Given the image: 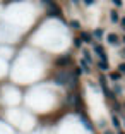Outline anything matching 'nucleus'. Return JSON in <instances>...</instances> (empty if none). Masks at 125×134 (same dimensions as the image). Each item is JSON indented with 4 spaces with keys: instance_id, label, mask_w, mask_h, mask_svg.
<instances>
[{
    "instance_id": "f257e3e1",
    "label": "nucleus",
    "mask_w": 125,
    "mask_h": 134,
    "mask_svg": "<svg viewBox=\"0 0 125 134\" xmlns=\"http://www.w3.org/2000/svg\"><path fill=\"white\" fill-rule=\"evenodd\" d=\"M69 81H70V76L67 74V72H58V74L55 76V83L60 84V86H63V84H69Z\"/></svg>"
},
{
    "instance_id": "f03ea898",
    "label": "nucleus",
    "mask_w": 125,
    "mask_h": 134,
    "mask_svg": "<svg viewBox=\"0 0 125 134\" xmlns=\"http://www.w3.org/2000/svg\"><path fill=\"white\" fill-rule=\"evenodd\" d=\"M94 52H96L98 55H101V57H103V60L106 62V53H105V50H103L101 45H96V47H94Z\"/></svg>"
},
{
    "instance_id": "7ed1b4c3",
    "label": "nucleus",
    "mask_w": 125,
    "mask_h": 134,
    "mask_svg": "<svg viewBox=\"0 0 125 134\" xmlns=\"http://www.w3.org/2000/svg\"><path fill=\"white\" fill-rule=\"evenodd\" d=\"M67 64H69V57H62L57 60V65H67Z\"/></svg>"
},
{
    "instance_id": "20e7f679",
    "label": "nucleus",
    "mask_w": 125,
    "mask_h": 134,
    "mask_svg": "<svg viewBox=\"0 0 125 134\" xmlns=\"http://www.w3.org/2000/svg\"><path fill=\"white\" fill-rule=\"evenodd\" d=\"M110 17H111V21H113V23H118V21H120V16H118V14H117L115 10H111V14H110Z\"/></svg>"
},
{
    "instance_id": "39448f33",
    "label": "nucleus",
    "mask_w": 125,
    "mask_h": 134,
    "mask_svg": "<svg viewBox=\"0 0 125 134\" xmlns=\"http://www.w3.org/2000/svg\"><path fill=\"white\" fill-rule=\"evenodd\" d=\"M108 41H110V43H117V41H118V36L117 35H108Z\"/></svg>"
},
{
    "instance_id": "423d86ee",
    "label": "nucleus",
    "mask_w": 125,
    "mask_h": 134,
    "mask_svg": "<svg viewBox=\"0 0 125 134\" xmlns=\"http://www.w3.org/2000/svg\"><path fill=\"white\" fill-rule=\"evenodd\" d=\"M110 77L113 79V81H118V79H120V74H118V72H111V74H110Z\"/></svg>"
},
{
    "instance_id": "0eeeda50",
    "label": "nucleus",
    "mask_w": 125,
    "mask_h": 134,
    "mask_svg": "<svg viewBox=\"0 0 125 134\" xmlns=\"http://www.w3.org/2000/svg\"><path fill=\"white\" fill-rule=\"evenodd\" d=\"M98 65H99V69H103V71H106V69H108V64H106V62H99Z\"/></svg>"
},
{
    "instance_id": "6e6552de",
    "label": "nucleus",
    "mask_w": 125,
    "mask_h": 134,
    "mask_svg": "<svg viewBox=\"0 0 125 134\" xmlns=\"http://www.w3.org/2000/svg\"><path fill=\"white\" fill-rule=\"evenodd\" d=\"M81 65H82V69H84V71H87V72H89V67H87L86 60H81Z\"/></svg>"
},
{
    "instance_id": "1a4fd4ad",
    "label": "nucleus",
    "mask_w": 125,
    "mask_h": 134,
    "mask_svg": "<svg viewBox=\"0 0 125 134\" xmlns=\"http://www.w3.org/2000/svg\"><path fill=\"white\" fill-rule=\"evenodd\" d=\"M94 36H96V38H101V36H103V31H101V29H96V31H94Z\"/></svg>"
},
{
    "instance_id": "9d476101",
    "label": "nucleus",
    "mask_w": 125,
    "mask_h": 134,
    "mask_svg": "<svg viewBox=\"0 0 125 134\" xmlns=\"http://www.w3.org/2000/svg\"><path fill=\"white\" fill-rule=\"evenodd\" d=\"M81 38L84 40V41H89V40H91V36H89V35H86V33H82V35H81Z\"/></svg>"
},
{
    "instance_id": "9b49d317",
    "label": "nucleus",
    "mask_w": 125,
    "mask_h": 134,
    "mask_svg": "<svg viewBox=\"0 0 125 134\" xmlns=\"http://www.w3.org/2000/svg\"><path fill=\"white\" fill-rule=\"evenodd\" d=\"M70 26H72V28H79V23H77V21H72Z\"/></svg>"
},
{
    "instance_id": "f8f14e48",
    "label": "nucleus",
    "mask_w": 125,
    "mask_h": 134,
    "mask_svg": "<svg viewBox=\"0 0 125 134\" xmlns=\"http://www.w3.org/2000/svg\"><path fill=\"white\" fill-rule=\"evenodd\" d=\"M113 124H115V126H117V127L120 126V122H118V119H117V117H113Z\"/></svg>"
},
{
    "instance_id": "ddd939ff",
    "label": "nucleus",
    "mask_w": 125,
    "mask_h": 134,
    "mask_svg": "<svg viewBox=\"0 0 125 134\" xmlns=\"http://www.w3.org/2000/svg\"><path fill=\"white\" fill-rule=\"evenodd\" d=\"M118 69H120L122 72H125V64H120V67H118Z\"/></svg>"
},
{
    "instance_id": "4468645a",
    "label": "nucleus",
    "mask_w": 125,
    "mask_h": 134,
    "mask_svg": "<svg viewBox=\"0 0 125 134\" xmlns=\"http://www.w3.org/2000/svg\"><path fill=\"white\" fill-rule=\"evenodd\" d=\"M93 2H94V0H84V4H86V5H91Z\"/></svg>"
},
{
    "instance_id": "2eb2a0df",
    "label": "nucleus",
    "mask_w": 125,
    "mask_h": 134,
    "mask_svg": "<svg viewBox=\"0 0 125 134\" xmlns=\"http://www.w3.org/2000/svg\"><path fill=\"white\" fill-rule=\"evenodd\" d=\"M113 2H115V4L118 5V7H120V5H122V0H113Z\"/></svg>"
},
{
    "instance_id": "dca6fc26",
    "label": "nucleus",
    "mask_w": 125,
    "mask_h": 134,
    "mask_svg": "<svg viewBox=\"0 0 125 134\" xmlns=\"http://www.w3.org/2000/svg\"><path fill=\"white\" fill-rule=\"evenodd\" d=\"M122 26H123V28H125V17H123V19H122Z\"/></svg>"
},
{
    "instance_id": "f3484780",
    "label": "nucleus",
    "mask_w": 125,
    "mask_h": 134,
    "mask_svg": "<svg viewBox=\"0 0 125 134\" xmlns=\"http://www.w3.org/2000/svg\"><path fill=\"white\" fill-rule=\"evenodd\" d=\"M123 41H125V38H123Z\"/></svg>"
}]
</instances>
